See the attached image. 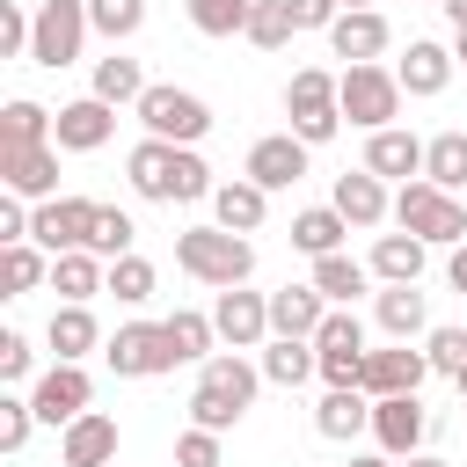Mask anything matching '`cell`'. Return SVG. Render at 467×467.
<instances>
[{"label": "cell", "instance_id": "1", "mask_svg": "<svg viewBox=\"0 0 467 467\" xmlns=\"http://www.w3.org/2000/svg\"><path fill=\"white\" fill-rule=\"evenodd\" d=\"M124 175H131V190L153 197V204H197V197L219 190L212 168L197 161V146H168V139H139V146L124 153Z\"/></svg>", "mask_w": 467, "mask_h": 467}, {"label": "cell", "instance_id": "2", "mask_svg": "<svg viewBox=\"0 0 467 467\" xmlns=\"http://www.w3.org/2000/svg\"><path fill=\"white\" fill-rule=\"evenodd\" d=\"M255 387H263V365H248L241 350H212L197 365V394H190V423L197 431H234L248 409H255Z\"/></svg>", "mask_w": 467, "mask_h": 467}, {"label": "cell", "instance_id": "3", "mask_svg": "<svg viewBox=\"0 0 467 467\" xmlns=\"http://www.w3.org/2000/svg\"><path fill=\"white\" fill-rule=\"evenodd\" d=\"M175 263H182L197 285L234 292V285H248L255 248H248V234H226V226H190V234H175Z\"/></svg>", "mask_w": 467, "mask_h": 467}, {"label": "cell", "instance_id": "4", "mask_svg": "<svg viewBox=\"0 0 467 467\" xmlns=\"http://www.w3.org/2000/svg\"><path fill=\"white\" fill-rule=\"evenodd\" d=\"M285 109H292V139L328 146V139L343 131V73H328V66H299V73L285 80Z\"/></svg>", "mask_w": 467, "mask_h": 467}, {"label": "cell", "instance_id": "5", "mask_svg": "<svg viewBox=\"0 0 467 467\" xmlns=\"http://www.w3.org/2000/svg\"><path fill=\"white\" fill-rule=\"evenodd\" d=\"M394 226L401 234H416V241H431V248H460L467 241V204L452 197V190H438V182H401V197H394Z\"/></svg>", "mask_w": 467, "mask_h": 467}, {"label": "cell", "instance_id": "6", "mask_svg": "<svg viewBox=\"0 0 467 467\" xmlns=\"http://www.w3.org/2000/svg\"><path fill=\"white\" fill-rule=\"evenodd\" d=\"M139 124H146V139H168V146H197V139L212 131V109H204V95L153 80V88L139 95Z\"/></svg>", "mask_w": 467, "mask_h": 467}, {"label": "cell", "instance_id": "7", "mask_svg": "<svg viewBox=\"0 0 467 467\" xmlns=\"http://www.w3.org/2000/svg\"><path fill=\"white\" fill-rule=\"evenodd\" d=\"M102 358H109L117 379H161V372L182 365L175 343H168V321H124V328L102 343Z\"/></svg>", "mask_w": 467, "mask_h": 467}, {"label": "cell", "instance_id": "8", "mask_svg": "<svg viewBox=\"0 0 467 467\" xmlns=\"http://www.w3.org/2000/svg\"><path fill=\"white\" fill-rule=\"evenodd\" d=\"M88 0H36V36H29V66H73L88 44Z\"/></svg>", "mask_w": 467, "mask_h": 467}, {"label": "cell", "instance_id": "9", "mask_svg": "<svg viewBox=\"0 0 467 467\" xmlns=\"http://www.w3.org/2000/svg\"><path fill=\"white\" fill-rule=\"evenodd\" d=\"M343 117L358 131H387L401 117V80L394 66H343Z\"/></svg>", "mask_w": 467, "mask_h": 467}, {"label": "cell", "instance_id": "10", "mask_svg": "<svg viewBox=\"0 0 467 467\" xmlns=\"http://www.w3.org/2000/svg\"><path fill=\"white\" fill-rule=\"evenodd\" d=\"M95 197H51V204H36L29 212V241L44 248V255H73V248H88L95 241Z\"/></svg>", "mask_w": 467, "mask_h": 467}, {"label": "cell", "instance_id": "11", "mask_svg": "<svg viewBox=\"0 0 467 467\" xmlns=\"http://www.w3.org/2000/svg\"><path fill=\"white\" fill-rule=\"evenodd\" d=\"M0 182L22 204H51V190H58V146H7L0 153Z\"/></svg>", "mask_w": 467, "mask_h": 467}, {"label": "cell", "instance_id": "12", "mask_svg": "<svg viewBox=\"0 0 467 467\" xmlns=\"http://www.w3.org/2000/svg\"><path fill=\"white\" fill-rule=\"evenodd\" d=\"M423 431H431V416H423L416 394H387V401H372V438H379L387 460H416Z\"/></svg>", "mask_w": 467, "mask_h": 467}, {"label": "cell", "instance_id": "13", "mask_svg": "<svg viewBox=\"0 0 467 467\" xmlns=\"http://www.w3.org/2000/svg\"><path fill=\"white\" fill-rule=\"evenodd\" d=\"M394 44V29H387V15L379 7H343L336 15V29H328V51L336 58H350V66H379V51Z\"/></svg>", "mask_w": 467, "mask_h": 467}, {"label": "cell", "instance_id": "14", "mask_svg": "<svg viewBox=\"0 0 467 467\" xmlns=\"http://www.w3.org/2000/svg\"><path fill=\"white\" fill-rule=\"evenodd\" d=\"M423 372H431V358L423 350H409V343H387V350H365V394L372 401H387V394H416L423 387Z\"/></svg>", "mask_w": 467, "mask_h": 467}, {"label": "cell", "instance_id": "15", "mask_svg": "<svg viewBox=\"0 0 467 467\" xmlns=\"http://www.w3.org/2000/svg\"><path fill=\"white\" fill-rule=\"evenodd\" d=\"M212 328L234 343V350H255L263 336H270V292H219V306H212Z\"/></svg>", "mask_w": 467, "mask_h": 467}, {"label": "cell", "instance_id": "16", "mask_svg": "<svg viewBox=\"0 0 467 467\" xmlns=\"http://www.w3.org/2000/svg\"><path fill=\"white\" fill-rule=\"evenodd\" d=\"M88 372L80 365H51L36 387H29V401H36V423H80L88 416Z\"/></svg>", "mask_w": 467, "mask_h": 467}, {"label": "cell", "instance_id": "17", "mask_svg": "<svg viewBox=\"0 0 467 467\" xmlns=\"http://www.w3.org/2000/svg\"><path fill=\"white\" fill-rule=\"evenodd\" d=\"M109 131H117V109H109V102H95V95H80V102H66V109H58L51 146H66V153H95V146H109Z\"/></svg>", "mask_w": 467, "mask_h": 467}, {"label": "cell", "instance_id": "18", "mask_svg": "<svg viewBox=\"0 0 467 467\" xmlns=\"http://www.w3.org/2000/svg\"><path fill=\"white\" fill-rule=\"evenodd\" d=\"M299 175H306V139L270 131V139L248 146V182H263V190H292Z\"/></svg>", "mask_w": 467, "mask_h": 467}, {"label": "cell", "instance_id": "19", "mask_svg": "<svg viewBox=\"0 0 467 467\" xmlns=\"http://www.w3.org/2000/svg\"><path fill=\"white\" fill-rule=\"evenodd\" d=\"M58 460H66V467H117V416L88 409L80 423H66V438H58Z\"/></svg>", "mask_w": 467, "mask_h": 467}, {"label": "cell", "instance_id": "20", "mask_svg": "<svg viewBox=\"0 0 467 467\" xmlns=\"http://www.w3.org/2000/svg\"><path fill=\"white\" fill-rule=\"evenodd\" d=\"M328 321V299L314 285H285L270 292V336H292V343H314V328Z\"/></svg>", "mask_w": 467, "mask_h": 467}, {"label": "cell", "instance_id": "21", "mask_svg": "<svg viewBox=\"0 0 467 467\" xmlns=\"http://www.w3.org/2000/svg\"><path fill=\"white\" fill-rule=\"evenodd\" d=\"M365 168L387 182V175H401V182H416L423 175V139L416 131H401V124H387V131H372L365 139Z\"/></svg>", "mask_w": 467, "mask_h": 467}, {"label": "cell", "instance_id": "22", "mask_svg": "<svg viewBox=\"0 0 467 467\" xmlns=\"http://www.w3.org/2000/svg\"><path fill=\"white\" fill-rule=\"evenodd\" d=\"M452 51L445 44H431V36H416L409 44V58L394 66V80H401V95H445V80H452Z\"/></svg>", "mask_w": 467, "mask_h": 467}, {"label": "cell", "instance_id": "23", "mask_svg": "<svg viewBox=\"0 0 467 467\" xmlns=\"http://www.w3.org/2000/svg\"><path fill=\"white\" fill-rule=\"evenodd\" d=\"M51 292H58L66 306H88L95 292H109V263H102V255H88V248L51 255Z\"/></svg>", "mask_w": 467, "mask_h": 467}, {"label": "cell", "instance_id": "24", "mask_svg": "<svg viewBox=\"0 0 467 467\" xmlns=\"http://www.w3.org/2000/svg\"><path fill=\"white\" fill-rule=\"evenodd\" d=\"M314 431L336 438V445L358 438V431H372V394H365V387H328L321 409H314Z\"/></svg>", "mask_w": 467, "mask_h": 467}, {"label": "cell", "instance_id": "25", "mask_svg": "<svg viewBox=\"0 0 467 467\" xmlns=\"http://www.w3.org/2000/svg\"><path fill=\"white\" fill-rule=\"evenodd\" d=\"M328 204H336L350 226H379V219L394 212V204H387V182H379L372 168H358V175H336V197H328Z\"/></svg>", "mask_w": 467, "mask_h": 467}, {"label": "cell", "instance_id": "26", "mask_svg": "<svg viewBox=\"0 0 467 467\" xmlns=\"http://www.w3.org/2000/svg\"><path fill=\"white\" fill-rule=\"evenodd\" d=\"M212 212H219V226H226V234H255V226H263V212H270V190H263V182H248V175H234V182H219V190H212Z\"/></svg>", "mask_w": 467, "mask_h": 467}, {"label": "cell", "instance_id": "27", "mask_svg": "<svg viewBox=\"0 0 467 467\" xmlns=\"http://www.w3.org/2000/svg\"><path fill=\"white\" fill-rule=\"evenodd\" d=\"M423 255H431V241H416V234H379V241H372V277H379V285H416V277H423Z\"/></svg>", "mask_w": 467, "mask_h": 467}, {"label": "cell", "instance_id": "28", "mask_svg": "<svg viewBox=\"0 0 467 467\" xmlns=\"http://www.w3.org/2000/svg\"><path fill=\"white\" fill-rule=\"evenodd\" d=\"M372 314H379V328H387L394 343L431 336V306H423V292H416V285H387V292L372 299Z\"/></svg>", "mask_w": 467, "mask_h": 467}, {"label": "cell", "instance_id": "29", "mask_svg": "<svg viewBox=\"0 0 467 467\" xmlns=\"http://www.w3.org/2000/svg\"><path fill=\"white\" fill-rule=\"evenodd\" d=\"M343 234H350V219H343L336 204H314V212L292 219V248L314 255V263H321V255H343Z\"/></svg>", "mask_w": 467, "mask_h": 467}, {"label": "cell", "instance_id": "30", "mask_svg": "<svg viewBox=\"0 0 467 467\" xmlns=\"http://www.w3.org/2000/svg\"><path fill=\"white\" fill-rule=\"evenodd\" d=\"M44 343L58 350V365H80V358L102 343V328H95V314H88V306H51V328H44Z\"/></svg>", "mask_w": 467, "mask_h": 467}, {"label": "cell", "instance_id": "31", "mask_svg": "<svg viewBox=\"0 0 467 467\" xmlns=\"http://www.w3.org/2000/svg\"><path fill=\"white\" fill-rule=\"evenodd\" d=\"M146 88H153V80L139 73V58H124V51L95 58V88H88L95 102H109V109H117V102H131V109H139V95H146Z\"/></svg>", "mask_w": 467, "mask_h": 467}, {"label": "cell", "instance_id": "32", "mask_svg": "<svg viewBox=\"0 0 467 467\" xmlns=\"http://www.w3.org/2000/svg\"><path fill=\"white\" fill-rule=\"evenodd\" d=\"M51 124H58V109L15 95V102L0 109V153H7V146H51Z\"/></svg>", "mask_w": 467, "mask_h": 467}, {"label": "cell", "instance_id": "33", "mask_svg": "<svg viewBox=\"0 0 467 467\" xmlns=\"http://www.w3.org/2000/svg\"><path fill=\"white\" fill-rule=\"evenodd\" d=\"M36 285H51V255H44L36 241L0 248V292H7V299H22V292H36Z\"/></svg>", "mask_w": 467, "mask_h": 467}, {"label": "cell", "instance_id": "34", "mask_svg": "<svg viewBox=\"0 0 467 467\" xmlns=\"http://www.w3.org/2000/svg\"><path fill=\"white\" fill-rule=\"evenodd\" d=\"M306 285H314V292H321L328 306H350V299H358V292L372 285V263H350V255H321Z\"/></svg>", "mask_w": 467, "mask_h": 467}, {"label": "cell", "instance_id": "35", "mask_svg": "<svg viewBox=\"0 0 467 467\" xmlns=\"http://www.w3.org/2000/svg\"><path fill=\"white\" fill-rule=\"evenodd\" d=\"M423 182H438V190H460L467 182V131H438L423 146Z\"/></svg>", "mask_w": 467, "mask_h": 467}, {"label": "cell", "instance_id": "36", "mask_svg": "<svg viewBox=\"0 0 467 467\" xmlns=\"http://www.w3.org/2000/svg\"><path fill=\"white\" fill-rule=\"evenodd\" d=\"M306 372H321L314 343H292V336H277V343L263 350V379H270V387H299Z\"/></svg>", "mask_w": 467, "mask_h": 467}, {"label": "cell", "instance_id": "37", "mask_svg": "<svg viewBox=\"0 0 467 467\" xmlns=\"http://www.w3.org/2000/svg\"><path fill=\"white\" fill-rule=\"evenodd\" d=\"M255 0H190V29L197 36H248Z\"/></svg>", "mask_w": 467, "mask_h": 467}, {"label": "cell", "instance_id": "38", "mask_svg": "<svg viewBox=\"0 0 467 467\" xmlns=\"http://www.w3.org/2000/svg\"><path fill=\"white\" fill-rule=\"evenodd\" d=\"M212 336H219V328H212V314H190V306H175V314H168V343H175V358H182V365H204V358H212Z\"/></svg>", "mask_w": 467, "mask_h": 467}, {"label": "cell", "instance_id": "39", "mask_svg": "<svg viewBox=\"0 0 467 467\" xmlns=\"http://www.w3.org/2000/svg\"><path fill=\"white\" fill-rule=\"evenodd\" d=\"M88 22H95V36L124 44V36L146 29V0H88Z\"/></svg>", "mask_w": 467, "mask_h": 467}, {"label": "cell", "instance_id": "40", "mask_svg": "<svg viewBox=\"0 0 467 467\" xmlns=\"http://www.w3.org/2000/svg\"><path fill=\"white\" fill-rule=\"evenodd\" d=\"M131 241H139V226H131V212H117V204H102V212H95V241H88V255H102V263H117V255H131Z\"/></svg>", "mask_w": 467, "mask_h": 467}, {"label": "cell", "instance_id": "41", "mask_svg": "<svg viewBox=\"0 0 467 467\" xmlns=\"http://www.w3.org/2000/svg\"><path fill=\"white\" fill-rule=\"evenodd\" d=\"M153 285H161V277H153V263H146V255H117V263H109V292H117L124 306H146V299H153Z\"/></svg>", "mask_w": 467, "mask_h": 467}, {"label": "cell", "instance_id": "42", "mask_svg": "<svg viewBox=\"0 0 467 467\" xmlns=\"http://www.w3.org/2000/svg\"><path fill=\"white\" fill-rule=\"evenodd\" d=\"M248 44H255V51H285V44H292V15H285V0H255V15H248Z\"/></svg>", "mask_w": 467, "mask_h": 467}, {"label": "cell", "instance_id": "43", "mask_svg": "<svg viewBox=\"0 0 467 467\" xmlns=\"http://www.w3.org/2000/svg\"><path fill=\"white\" fill-rule=\"evenodd\" d=\"M29 431H36V401L0 394V452H22V445H29Z\"/></svg>", "mask_w": 467, "mask_h": 467}, {"label": "cell", "instance_id": "44", "mask_svg": "<svg viewBox=\"0 0 467 467\" xmlns=\"http://www.w3.org/2000/svg\"><path fill=\"white\" fill-rule=\"evenodd\" d=\"M423 358H431V372H467V328H431L423 336Z\"/></svg>", "mask_w": 467, "mask_h": 467}, {"label": "cell", "instance_id": "45", "mask_svg": "<svg viewBox=\"0 0 467 467\" xmlns=\"http://www.w3.org/2000/svg\"><path fill=\"white\" fill-rule=\"evenodd\" d=\"M314 350H365V328L350 306H328V321L314 328Z\"/></svg>", "mask_w": 467, "mask_h": 467}, {"label": "cell", "instance_id": "46", "mask_svg": "<svg viewBox=\"0 0 467 467\" xmlns=\"http://www.w3.org/2000/svg\"><path fill=\"white\" fill-rule=\"evenodd\" d=\"M29 36H36V15H22V0H0V51L29 58Z\"/></svg>", "mask_w": 467, "mask_h": 467}, {"label": "cell", "instance_id": "47", "mask_svg": "<svg viewBox=\"0 0 467 467\" xmlns=\"http://www.w3.org/2000/svg\"><path fill=\"white\" fill-rule=\"evenodd\" d=\"M175 467H219V431H197V423H190V431L175 438Z\"/></svg>", "mask_w": 467, "mask_h": 467}, {"label": "cell", "instance_id": "48", "mask_svg": "<svg viewBox=\"0 0 467 467\" xmlns=\"http://www.w3.org/2000/svg\"><path fill=\"white\" fill-rule=\"evenodd\" d=\"M285 15H292V29H336L343 0H285Z\"/></svg>", "mask_w": 467, "mask_h": 467}, {"label": "cell", "instance_id": "49", "mask_svg": "<svg viewBox=\"0 0 467 467\" xmlns=\"http://www.w3.org/2000/svg\"><path fill=\"white\" fill-rule=\"evenodd\" d=\"M29 365H36V350L15 328H0V379H29Z\"/></svg>", "mask_w": 467, "mask_h": 467}, {"label": "cell", "instance_id": "50", "mask_svg": "<svg viewBox=\"0 0 467 467\" xmlns=\"http://www.w3.org/2000/svg\"><path fill=\"white\" fill-rule=\"evenodd\" d=\"M15 241H29V212H22V197H0V248H15Z\"/></svg>", "mask_w": 467, "mask_h": 467}, {"label": "cell", "instance_id": "51", "mask_svg": "<svg viewBox=\"0 0 467 467\" xmlns=\"http://www.w3.org/2000/svg\"><path fill=\"white\" fill-rule=\"evenodd\" d=\"M445 277H452V292H467V241L452 248V263H445Z\"/></svg>", "mask_w": 467, "mask_h": 467}, {"label": "cell", "instance_id": "52", "mask_svg": "<svg viewBox=\"0 0 467 467\" xmlns=\"http://www.w3.org/2000/svg\"><path fill=\"white\" fill-rule=\"evenodd\" d=\"M445 15H452V29H467V0H445Z\"/></svg>", "mask_w": 467, "mask_h": 467}, {"label": "cell", "instance_id": "53", "mask_svg": "<svg viewBox=\"0 0 467 467\" xmlns=\"http://www.w3.org/2000/svg\"><path fill=\"white\" fill-rule=\"evenodd\" d=\"M452 58H460V66H467V29H452Z\"/></svg>", "mask_w": 467, "mask_h": 467}, {"label": "cell", "instance_id": "54", "mask_svg": "<svg viewBox=\"0 0 467 467\" xmlns=\"http://www.w3.org/2000/svg\"><path fill=\"white\" fill-rule=\"evenodd\" d=\"M350 467H394V460H387V452H365V460H350Z\"/></svg>", "mask_w": 467, "mask_h": 467}, {"label": "cell", "instance_id": "55", "mask_svg": "<svg viewBox=\"0 0 467 467\" xmlns=\"http://www.w3.org/2000/svg\"><path fill=\"white\" fill-rule=\"evenodd\" d=\"M409 467H445V460H438V452H416V460H409Z\"/></svg>", "mask_w": 467, "mask_h": 467}, {"label": "cell", "instance_id": "56", "mask_svg": "<svg viewBox=\"0 0 467 467\" xmlns=\"http://www.w3.org/2000/svg\"><path fill=\"white\" fill-rule=\"evenodd\" d=\"M452 387H460V401H467V372H460V379H452Z\"/></svg>", "mask_w": 467, "mask_h": 467}, {"label": "cell", "instance_id": "57", "mask_svg": "<svg viewBox=\"0 0 467 467\" xmlns=\"http://www.w3.org/2000/svg\"><path fill=\"white\" fill-rule=\"evenodd\" d=\"M343 7H372V0H343Z\"/></svg>", "mask_w": 467, "mask_h": 467}, {"label": "cell", "instance_id": "58", "mask_svg": "<svg viewBox=\"0 0 467 467\" xmlns=\"http://www.w3.org/2000/svg\"><path fill=\"white\" fill-rule=\"evenodd\" d=\"M423 7H445V0H423Z\"/></svg>", "mask_w": 467, "mask_h": 467}]
</instances>
